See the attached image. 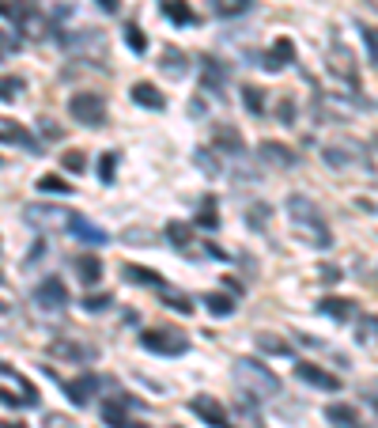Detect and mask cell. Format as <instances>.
I'll return each mask as SVG.
<instances>
[{
	"instance_id": "6da1fadb",
	"label": "cell",
	"mask_w": 378,
	"mask_h": 428,
	"mask_svg": "<svg viewBox=\"0 0 378 428\" xmlns=\"http://www.w3.org/2000/svg\"><path fill=\"white\" fill-rule=\"evenodd\" d=\"M287 216H292L295 235H299L307 247H314V250L333 247V231H329L325 216L318 213V205H314L310 197H303V193H292V197H287Z\"/></svg>"
},
{
	"instance_id": "7a4b0ae2",
	"label": "cell",
	"mask_w": 378,
	"mask_h": 428,
	"mask_svg": "<svg viewBox=\"0 0 378 428\" xmlns=\"http://www.w3.org/2000/svg\"><path fill=\"white\" fill-rule=\"evenodd\" d=\"M235 383L246 391V398H250V402H265V398H272V394H280V379L272 375L265 364L250 360V357H243L235 364Z\"/></svg>"
},
{
	"instance_id": "3957f363",
	"label": "cell",
	"mask_w": 378,
	"mask_h": 428,
	"mask_svg": "<svg viewBox=\"0 0 378 428\" xmlns=\"http://www.w3.org/2000/svg\"><path fill=\"white\" fill-rule=\"evenodd\" d=\"M68 114L76 118L79 125L99 129V125H106V102H102V95H95V91H79V95L68 99Z\"/></svg>"
},
{
	"instance_id": "277c9868",
	"label": "cell",
	"mask_w": 378,
	"mask_h": 428,
	"mask_svg": "<svg viewBox=\"0 0 378 428\" xmlns=\"http://www.w3.org/2000/svg\"><path fill=\"white\" fill-rule=\"evenodd\" d=\"M140 345L148 353H159V357H182L189 349L186 334H178V330H144Z\"/></svg>"
},
{
	"instance_id": "5b68a950",
	"label": "cell",
	"mask_w": 378,
	"mask_h": 428,
	"mask_svg": "<svg viewBox=\"0 0 378 428\" xmlns=\"http://www.w3.org/2000/svg\"><path fill=\"white\" fill-rule=\"evenodd\" d=\"M329 72H333V80H341L348 87V95H359V72H356V57H352L348 46L337 42L329 50Z\"/></svg>"
},
{
	"instance_id": "8992f818",
	"label": "cell",
	"mask_w": 378,
	"mask_h": 428,
	"mask_svg": "<svg viewBox=\"0 0 378 428\" xmlns=\"http://www.w3.org/2000/svg\"><path fill=\"white\" fill-rule=\"evenodd\" d=\"M72 216H76V213H68V208H57V205H42V201L27 205V220L35 224V228H42V231L68 228V224H72Z\"/></svg>"
},
{
	"instance_id": "52a82bcc",
	"label": "cell",
	"mask_w": 378,
	"mask_h": 428,
	"mask_svg": "<svg viewBox=\"0 0 378 428\" xmlns=\"http://www.w3.org/2000/svg\"><path fill=\"white\" fill-rule=\"evenodd\" d=\"M35 303L42 311H64L68 307V288H64L61 277H42L35 288Z\"/></svg>"
},
{
	"instance_id": "ba28073f",
	"label": "cell",
	"mask_w": 378,
	"mask_h": 428,
	"mask_svg": "<svg viewBox=\"0 0 378 428\" xmlns=\"http://www.w3.org/2000/svg\"><path fill=\"white\" fill-rule=\"evenodd\" d=\"M295 375H299L303 383L318 386V391H329V394H337L344 386L341 375H333V371H325V368H318V364H307V360H299V364H295Z\"/></svg>"
},
{
	"instance_id": "9c48e42d",
	"label": "cell",
	"mask_w": 378,
	"mask_h": 428,
	"mask_svg": "<svg viewBox=\"0 0 378 428\" xmlns=\"http://www.w3.org/2000/svg\"><path fill=\"white\" fill-rule=\"evenodd\" d=\"M212 148L223 156H246V141L235 125H212Z\"/></svg>"
},
{
	"instance_id": "30bf717a",
	"label": "cell",
	"mask_w": 378,
	"mask_h": 428,
	"mask_svg": "<svg viewBox=\"0 0 378 428\" xmlns=\"http://www.w3.org/2000/svg\"><path fill=\"white\" fill-rule=\"evenodd\" d=\"M189 409H193V413H197L205 425H212V428H231V425H227V409H223L216 398H205V394H197V398H189Z\"/></svg>"
},
{
	"instance_id": "8fae6325",
	"label": "cell",
	"mask_w": 378,
	"mask_h": 428,
	"mask_svg": "<svg viewBox=\"0 0 378 428\" xmlns=\"http://www.w3.org/2000/svg\"><path fill=\"white\" fill-rule=\"evenodd\" d=\"M64 394L72 398V406H87V402L95 398V391H99V375H91V371H84L79 379H64Z\"/></svg>"
},
{
	"instance_id": "7c38bea8",
	"label": "cell",
	"mask_w": 378,
	"mask_h": 428,
	"mask_svg": "<svg viewBox=\"0 0 378 428\" xmlns=\"http://www.w3.org/2000/svg\"><path fill=\"white\" fill-rule=\"evenodd\" d=\"M257 152H261V159H265V163L284 167V171H287V167H295V163H299V159H295V152L287 148V144H280V141H261V148H257Z\"/></svg>"
},
{
	"instance_id": "4fadbf2b",
	"label": "cell",
	"mask_w": 378,
	"mask_h": 428,
	"mask_svg": "<svg viewBox=\"0 0 378 428\" xmlns=\"http://www.w3.org/2000/svg\"><path fill=\"white\" fill-rule=\"evenodd\" d=\"M50 357H61V360H99V349L95 345H76V341H53L50 345Z\"/></svg>"
},
{
	"instance_id": "5bb4252c",
	"label": "cell",
	"mask_w": 378,
	"mask_h": 428,
	"mask_svg": "<svg viewBox=\"0 0 378 428\" xmlns=\"http://www.w3.org/2000/svg\"><path fill=\"white\" fill-rule=\"evenodd\" d=\"M325 421L333 428H363V421H359V409L348 406V402H333V406L325 409Z\"/></svg>"
},
{
	"instance_id": "9a60e30c",
	"label": "cell",
	"mask_w": 378,
	"mask_h": 428,
	"mask_svg": "<svg viewBox=\"0 0 378 428\" xmlns=\"http://www.w3.org/2000/svg\"><path fill=\"white\" fill-rule=\"evenodd\" d=\"M129 406H136L129 394H117V398H110L106 406H102V421H106L110 428H133V425H129V417H125Z\"/></svg>"
},
{
	"instance_id": "2e32d148",
	"label": "cell",
	"mask_w": 378,
	"mask_h": 428,
	"mask_svg": "<svg viewBox=\"0 0 378 428\" xmlns=\"http://www.w3.org/2000/svg\"><path fill=\"white\" fill-rule=\"evenodd\" d=\"M292 61H295V46H292V38H276L261 69H269V72H280V69H287V64H292Z\"/></svg>"
},
{
	"instance_id": "e0dca14e",
	"label": "cell",
	"mask_w": 378,
	"mask_h": 428,
	"mask_svg": "<svg viewBox=\"0 0 378 428\" xmlns=\"http://www.w3.org/2000/svg\"><path fill=\"white\" fill-rule=\"evenodd\" d=\"M72 265H76L79 280H84L87 288L102 280V262H99V254H91V250H87V254H76V262H72Z\"/></svg>"
},
{
	"instance_id": "ac0fdd59",
	"label": "cell",
	"mask_w": 378,
	"mask_h": 428,
	"mask_svg": "<svg viewBox=\"0 0 378 428\" xmlns=\"http://www.w3.org/2000/svg\"><path fill=\"white\" fill-rule=\"evenodd\" d=\"M0 144H23V148H38L35 136H30L19 122H12V118H0Z\"/></svg>"
},
{
	"instance_id": "d6986e66",
	"label": "cell",
	"mask_w": 378,
	"mask_h": 428,
	"mask_svg": "<svg viewBox=\"0 0 378 428\" xmlns=\"http://www.w3.org/2000/svg\"><path fill=\"white\" fill-rule=\"evenodd\" d=\"M318 307H321V314H329L333 322H348L352 314H356V303L344 300V296H325V300H321Z\"/></svg>"
},
{
	"instance_id": "ffe728a7",
	"label": "cell",
	"mask_w": 378,
	"mask_h": 428,
	"mask_svg": "<svg viewBox=\"0 0 378 428\" xmlns=\"http://www.w3.org/2000/svg\"><path fill=\"white\" fill-rule=\"evenodd\" d=\"M122 273L133 280V285H148V288H159V292H167V280L159 277L155 269H144V265H133V262H129V265H122Z\"/></svg>"
},
{
	"instance_id": "44dd1931",
	"label": "cell",
	"mask_w": 378,
	"mask_h": 428,
	"mask_svg": "<svg viewBox=\"0 0 378 428\" xmlns=\"http://www.w3.org/2000/svg\"><path fill=\"white\" fill-rule=\"evenodd\" d=\"M133 102H140V107H151V110H163V107H167V99L159 95V87L148 84V80L133 84Z\"/></svg>"
},
{
	"instance_id": "7402d4cb",
	"label": "cell",
	"mask_w": 378,
	"mask_h": 428,
	"mask_svg": "<svg viewBox=\"0 0 378 428\" xmlns=\"http://www.w3.org/2000/svg\"><path fill=\"white\" fill-rule=\"evenodd\" d=\"M223 84H227V72H223V64L208 57V61H205V76H200V87H205V91H212V95H220Z\"/></svg>"
},
{
	"instance_id": "603a6c76",
	"label": "cell",
	"mask_w": 378,
	"mask_h": 428,
	"mask_svg": "<svg viewBox=\"0 0 378 428\" xmlns=\"http://www.w3.org/2000/svg\"><path fill=\"white\" fill-rule=\"evenodd\" d=\"M68 228L76 231V235L84 239V243H95V247H102V243H106V231H102V228H95V224H87L79 213L72 216V224H68Z\"/></svg>"
},
{
	"instance_id": "cb8c5ba5",
	"label": "cell",
	"mask_w": 378,
	"mask_h": 428,
	"mask_svg": "<svg viewBox=\"0 0 378 428\" xmlns=\"http://www.w3.org/2000/svg\"><path fill=\"white\" fill-rule=\"evenodd\" d=\"M163 12H167V19L171 23H178V27H189L197 15H193V8L186 4V0H163Z\"/></svg>"
},
{
	"instance_id": "d4e9b609",
	"label": "cell",
	"mask_w": 378,
	"mask_h": 428,
	"mask_svg": "<svg viewBox=\"0 0 378 428\" xmlns=\"http://www.w3.org/2000/svg\"><path fill=\"white\" fill-rule=\"evenodd\" d=\"M186 69H189L186 53L174 50V46H167V50H163V72H167V76H186Z\"/></svg>"
},
{
	"instance_id": "484cf974",
	"label": "cell",
	"mask_w": 378,
	"mask_h": 428,
	"mask_svg": "<svg viewBox=\"0 0 378 428\" xmlns=\"http://www.w3.org/2000/svg\"><path fill=\"white\" fill-rule=\"evenodd\" d=\"M205 307L216 314V319H227V314L235 311V300H231V296H223V292H208L205 296Z\"/></svg>"
},
{
	"instance_id": "4316f807",
	"label": "cell",
	"mask_w": 378,
	"mask_h": 428,
	"mask_svg": "<svg viewBox=\"0 0 378 428\" xmlns=\"http://www.w3.org/2000/svg\"><path fill=\"white\" fill-rule=\"evenodd\" d=\"M208 4H212V15H223V19H227V15H243L254 0H208Z\"/></svg>"
},
{
	"instance_id": "83f0119b",
	"label": "cell",
	"mask_w": 378,
	"mask_h": 428,
	"mask_svg": "<svg viewBox=\"0 0 378 428\" xmlns=\"http://www.w3.org/2000/svg\"><path fill=\"white\" fill-rule=\"evenodd\" d=\"M243 107L250 110V114H265V91L261 87H254V84L243 87Z\"/></svg>"
},
{
	"instance_id": "f1b7e54d",
	"label": "cell",
	"mask_w": 378,
	"mask_h": 428,
	"mask_svg": "<svg viewBox=\"0 0 378 428\" xmlns=\"http://www.w3.org/2000/svg\"><path fill=\"white\" fill-rule=\"evenodd\" d=\"M167 239H171L174 247H189V239H193V228L189 224H182V220H174V224H167Z\"/></svg>"
},
{
	"instance_id": "f546056e",
	"label": "cell",
	"mask_w": 378,
	"mask_h": 428,
	"mask_svg": "<svg viewBox=\"0 0 378 428\" xmlns=\"http://www.w3.org/2000/svg\"><path fill=\"white\" fill-rule=\"evenodd\" d=\"M197 224H200V228H220V216H216V201L212 197H205V201H200V213H197Z\"/></svg>"
},
{
	"instance_id": "4dcf8cb0",
	"label": "cell",
	"mask_w": 378,
	"mask_h": 428,
	"mask_svg": "<svg viewBox=\"0 0 378 428\" xmlns=\"http://www.w3.org/2000/svg\"><path fill=\"white\" fill-rule=\"evenodd\" d=\"M61 167H64V171H72V175H84V171H87L84 152H79V148H68V152L61 156Z\"/></svg>"
},
{
	"instance_id": "1f68e13d",
	"label": "cell",
	"mask_w": 378,
	"mask_h": 428,
	"mask_svg": "<svg viewBox=\"0 0 378 428\" xmlns=\"http://www.w3.org/2000/svg\"><path fill=\"white\" fill-rule=\"evenodd\" d=\"M257 349H261V353H272V357H287V353H292V349H287V341H280V337H272V334H261V337H257Z\"/></svg>"
},
{
	"instance_id": "d6a6232c",
	"label": "cell",
	"mask_w": 378,
	"mask_h": 428,
	"mask_svg": "<svg viewBox=\"0 0 378 428\" xmlns=\"http://www.w3.org/2000/svg\"><path fill=\"white\" fill-rule=\"evenodd\" d=\"M38 190H42V193H61V197H64V193H72V186L64 182L61 175H42V179H38Z\"/></svg>"
},
{
	"instance_id": "836d02e7",
	"label": "cell",
	"mask_w": 378,
	"mask_h": 428,
	"mask_svg": "<svg viewBox=\"0 0 378 428\" xmlns=\"http://www.w3.org/2000/svg\"><path fill=\"white\" fill-rule=\"evenodd\" d=\"M359 341L378 345V314H363V322H359Z\"/></svg>"
},
{
	"instance_id": "e575fe53",
	"label": "cell",
	"mask_w": 378,
	"mask_h": 428,
	"mask_svg": "<svg viewBox=\"0 0 378 428\" xmlns=\"http://www.w3.org/2000/svg\"><path fill=\"white\" fill-rule=\"evenodd\" d=\"M125 42H129V50H133V53L148 50V38H144V30L136 27V23H125Z\"/></svg>"
},
{
	"instance_id": "d590c367",
	"label": "cell",
	"mask_w": 378,
	"mask_h": 428,
	"mask_svg": "<svg viewBox=\"0 0 378 428\" xmlns=\"http://www.w3.org/2000/svg\"><path fill=\"white\" fill-rule=\"evenodd\" d=\"M114 167H117V152H102V159H99V179L102 182H114Z\"/></svg>"
},
{
	"instance_id": "8d00e7d4",
	"label": "cell",
	"mask_w": 378,
	"mask_h": 428,
	"mask_svg": "<svg viewBox=\"0 0 378 428\" xmlns=\"http://www.w3.org/2000/svg\"><path fill=\"white\" fill-rule=\"evenodd\" d=\"M110 303H114V296H110V292H87V300H84V311H106V307Z\"/></svg>"
},
{
	"instance_id": "74e56055",
	"label": "cell",
	"mask_w": 378,
	"mask_h": 428,
	"mask_svg": "<svg viewBox=\"0 0 378 428\" xmlns=\"http://www.w3.org/2000/svg\"><path fill=\"white\" fill-rule=\"evenodd\" d=\"M23 91V80L19 76H0V99H15Z\"/></svg>"
},
{
	"instance_id": "f35d334b",
	"label": "cell",
	"mask_w": 378,
	"mask_h": 428,
	"mask_svg": "<svg viewBox=\"0 0 378 428\" xmlns=\"http://www.w3.org/2000/svg\"><path fill=\"white\" fill-rule=\"evenodd\" d=\"M363 42H367V53H371V61L378 64V27H363Z\"/></svg>"
},
{
	"instance_id": "ab89813d",
	"label": "cell",
	"mask_w": 378,
	"mask_h": 428,
	"mask_svg": "<svg viewBox=\"0 0 378 428\" xmlns=\"http://www.w3.org/2000/svg\"><path fill=\"white\" fill-rule=\"evenodd\" d=\"M163 300L171 303V311H178V314H189V311H193L189 296H167V292H163Z\"/></svg>"
},
{
	"instance_id": "60d3db41",
	"label": "cell",
	"mask_w": 378,
	"mask_h": 428,
	"mask_svg": "<svg viewBox=\"0 0 378 428\" xmlns=\"http://www.w3.org/2000/svg\"><path fill=\"white\" fill-rule=\"evenodd\" d=\"M276 114H280V122H284V125H292L295 122V99H284L276 107Z\"/></svg>"
},
{
	"instance_id": "b9f144b4",
	"label": "cell",
	"mask_w": 378,
	"mask_h": 428,
	"mask_svg": "<svg viewBox=\"0 0 378 428\" xmlns=\"http://www.w3.org/2000/svg\"><path fill=\"white\" fill-rule=\"evenodd\" d=\"M197 167H200L205 175H216V171H220V163H216V159H208V152H205V148L197 152Z\"/></svg>"
},
{
	"instance_id": "7bdbcfd3",
	"label": "cell",
	"mask_w": 378,
	"mask_h": 428,
	"mask_svg": "<svg viewBox=\"0 0 378 428\" xmlns=\"http://www.w3.org/2000/svg\"><path fill=\"white\" fill-rule=\"evenodd\" d=\"M265 216H269V205H254L250 208V228H265Z\"/></svg>"
},
{
	"instance_id": "ee69618b",
	"label": "cell",
	"mask_w": 378,
	"mask_h": 428,
	"mask_svg": "<svg viewBox=\"0 0 378 428\" xmlns=\"http://www.w3.org/2000/svg\"><path fill=\"white\" fill-rule=\"evenodd\" d=\"M321 280H325V285H337V280H341V269H337V265H321Z\"/></svg>"
},
{
	"instance_id": "f6af8a7d",
	"label": "cell",
	"mask_w": 378,
	"mask_h": 428,
	"mask_svg": "<svg viewBox=\"0 0 378 428\" xmlns=\"http://www.w3.org/2000/svg\"><path fill=\"white\" fill-rule=\"evenodd\" d=\"M99 8H102V12H117V8H122V0H99Z\"/></svg>"
},
{
	"instance_id": "bcb514c9",
	"label": "cell",
	"mask_w": 378,
	"mask_h": 428,
	"mask_svg": "<svg viewBox=\"0 0 378 428\" xmlns=\"http://www.w3.org/2000/svg\"><path fill=\"white\" fill-rule=\"evenodd\" d=\"M205 250H208V254H212V258H227V250H220L216 243H205Z\"/></svg>"
},
{
	"instance_id": "7dc6e473",
	"label": "cell",
	"mask_w": 378,
	"mask_h": 428,
	"mask_svg": "<svg viewBox=\"0 0 378 428\" xmlns=\"http://www.w3.org/2000/svg\"><path fill=\"white\" fill-rule=\"evenodd\" d=\"M0 15H4V19H12V15H15V8L8 4V0H0Z\"/></svg>"
},
{
	"instance_id": "c3c4849f",
	"label": "cell",
	"mask_w": 378,
	"mask_h": 428,
	"mask_svg": "<svg viewBox=\"0 0 378 428\" xmlns=\"http://www.w3.org/2000/svg\"><path fill=\"white\" fill-rule=\"evenodd\" d=\"M4 428H27V425H23V421H12V425H4Z\"/></svg>"
},
{
	"instance_id": "681fc988",
	"label": "cell",
	"mask_w": 378,
	"mask_h": 428,
	"mask_svg": "<svg viewBox=\"0 0 378 428\" xmlns=\"http://www.w3.org/2000/svg\"><path fill=\"white\" fill-rule=\"evenodd\" d=\"M4 311H8V303H4V300H0V314H4Z\"/></svg>"
},
{
	"instance_id": "f907efd6",
	"label": "cell",
	"mask_w": 378,
	"mask_h": 428,
	"mask_svg": "<svg viewBox=\"0 0 378 428\" xmlns=\"http://www.w3.org/2000/svg\"><path fill=\"white\" fill-rule=\"evenodd\" d=\"M133 428H148V425H133Z\"/></svg>"
},
{
	"instance_id": "816d5d0a",
	"label": "cell",
	"mask_w": 378,
	"mask_h": 428,
	"mask_svg": "<svg viewBox=\"0 0 378 428\" xmlns=\"http://www.w3.org/2000/svg\"><path fill=\"white\" fill-rule=\"evenodd\" d=\"M375 8H378V0H375Z\"/></svg>"
},
{
	"instance_id": "f5cc1de1",
	"label": "cell",
	"mask_w": 378,
	"mask_h": 428,
	"mask_svg": "<svg viewBox=\"0 0 378 428\" xmlns=\"http://www.w3.org/2000/svg\"><path fill=\"white\" fill-rule=\"evenodd\" d=\"M0 280H4V277H0Z\"/></svg>"
}]
</instances>
